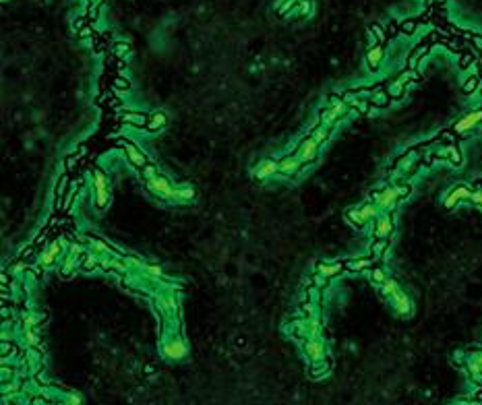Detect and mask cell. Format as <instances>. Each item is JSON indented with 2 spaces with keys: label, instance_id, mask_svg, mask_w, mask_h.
Segmentation results:
<instances>
[{
  "label": "cell",
  "instance_id": "cell-1",
  "mask_svg": "<svg viewBox=\"0 0 482 405\" xmlns=\"http://www.w3.org/2000/svg\"><path fill=\"white\" fill-rule=\"evenodd\" d=\"M379 289H381V296L385 300H389V304L393 306L395 314H399V316H410L412 314V302L404 294V289L399 287V283L395 281V279L387 277V279H385V283L379 285Z\"/></svg>",
  "mask_w": 482,
  "mask_h": 405
},
{
  "label": "cell",
  "instance_id": "cell-2",
  "mask_svg": "<svg viewBox=\"0 0 482 405\" xmlns=\"http://www.w3.org/2000/svg\"><path fill=\"white\" fill-rule=\"evenodd\" d=\"M160 352L168 362H182L188 356V345L182 335H178L176 331H166L160 343Z\"/></svg>",
  "mask_w": 482,
  "mask_h": 405
},
{
  "label": "cell",
  "instance_id": "cell-3",
  "mask_svg": "<svg viewBox=\"0 0 482 405\" xmlns=\"http://www.w3.org/2000/svg\"><path fill=\"white\" fill-rule=\"evenodd\" d=\"M379 211L381 209L370 201V203H364L362 207H354V209H348L346 211V219L352 223L354 228H358V230H362L366 223H370V221H375L377 217H379Z\"/></svg>",
  "mask_w": 482,
  "mask_h": 405
},
{
  "label": "cell",
  "instance_id": "cell-4",
  "mask_svg": "<svg viewBox=\"0 0 482 405\" xmlns=\"http://www.w3.org/2000/svg\"><path fill=\"white\" fill-rule=\"evenodd\" d=\"M370 201H373L383 213H391L399 203V194L395 184L393 186H379L377 190L370 192Z\"/></svg>",
  "mask_w": 482,
  "mask_h": 405
},
{
  "label": "cell",
  "instance_id": "cell-5",
  "mask_svg": "<svg viewBox=\"0 0 482 405\" xmlns=\"http://www.w3.org/2000/svg\"><path fill=\"white\" fill-rule=\"evenodd\" d=\"M145 186H147V190H149L151 194H156V197H160V199L174 201V197H176V186L170 182V180H168L166 176H161V174H158V176H154V178L145 180Z\"/></svg>",
  "mask_w": 482,
  "mask_h": 405
},
{
  "label": "cell",
  "instance_id": "cell-6",
  "mask_svg": "<svg viewBox=\"0 0 482 405\" xmlns=\"http://www.w3.org/2000/svg\"><path fill=\"white\" fill-rule=\"evenodd\" d=\"M93 205L98 209H106L110 203V188H108V178L104 172L93 170Z\"/></svg>",
  "mask_w": 482,
  "mask_h": 405
},
{
  "label": "cell",
  "instance_id": "cell-7",
  "mask_svg": "<svg viewBox=\"0 0 482 405\" xmlns=\"http://www.w3.org/2000/svg\"><path fill=\"white\" fill-rule=\"evenodd\" d=\"M302 354L309 362H319V360H325L327 358V345L323 341L321 335L317 337H309V339H302Z\"/></svg>",
  "mask_w": 482,
  "mask_h": 405
},
{
  "label": "cell",
  "instance_id": "cell-8",
  "mask_svg": "<svg viewBox=\"0 0 482 405\" xmlns=\"http://www.w3.org/2000/svg\"><path fill=\"white\" fill-rule=\"evenodd\" d=\"M480 122H482V108L464 114L460 120H456V124H453L451 129H453V133L460 135V138H468V133H470L474 127H478Z\"/></svg>",
  "mask_w": 482,
  "mask_h": 405
},
{
  "label": "cell",
  "instance_id": "cell-9",
  "mask_svg": "<svg viewBox=\"0 0 482 405\" xmlns=\"http://www.w3.org/2000/svg\"><path fill=\"white\" fill-rule=\"evenodd\" d=\"M350 110V106L346 104V102H341V104H335V106H327V108H321V112H319V122L321 124H325V127H335V124L341 120V116L346 114V112Z\"/></svg>",
  "mask_w": 482,
  "mask_h": 405
},
{
  "label": "cell",
  "instance_id": "cell-10",
  "mask_svg": "<svg viewBox=\"0 0 482 405\" xmlns=\"http://www.w3.org/2000/svg\"><path fill=\"white\" fill-rule=\"evenodd\" d=\"M319 143L315 141L313 136H307V138H302L300 141V145H298V149H296V155H298V159L302 161V163H307V165H311L317 157H319Z\"/></svg>",
  "mask_w": 482,
  "mask_h": 405
},
{
  "label": "cell",
  "instance_id": "cell-11",
  "mask_svg": "<svg viewBox=\"0 0 482 405\" xmlns=\"http://www.w3.org/2000/svg\"><path fill=\"white\" fill-rule=\"evenodd\" d=\"M472 192H474V188H472L470 184H456V186H453V188L445 194L443 207H445V209H453L460 201L470 199V197H472Z\"/></svg>",
  "mask_w": 482,
  "mask_h": 405
},
{
  "label": "cell",
  "instance_id": "cell-12",
  "mask_svg": "<svg viewBox=\"0 0 482 405\" xmlns=\"http://www.w3.org/2000/svg\"><path fill=\"white\" fill-rule=\"evenodd\" d=\"M60 255H62V240H52L42 253H39V257H37V263L42 265V267H52L54 263H56L58 259H60Z\"/></svg>",
  "mask_w": 482,
  "mask_h": 405
},
{
  "label": "cell",
  "instance_id": "cell-13",
  "mask_svg": "<svg viewBox=\"0 0 482 405\" xmlns=\"http://www.w3.org/2000/svg\"><path fill=\"white\" fill-rule=\"evenodd\" d=\"M302 172V161L298 159L296 153H290V155H284L278 161V174L282 176H296Z\"/></svg>",
  "mask_w": 482,
  "mask_h": 405
},
{
  "label": "cell",
  "instance_id": "cell-14",
  "mask_svg": "<svg viewBox=\"0 0 482 405\" xmlns=\"http://www.w3.org/2000/svg\"><path fill=\"white\" fill-rule=\"evenodd\" d=\"M393 234V219L391 213H383L373 221V236L375 238H389Z\"/></svg>",
  "mask_w": 482,
  "mask_h": 405
},
{
  "label": "cell",
  "instance_id": "cell-15",
  "mask_svg": "<svg viewBox=\"0 0 482 405\" xmlns=\"http://www.w3.org/2000/svg\"><path fill=\"white\" fill-rule=\"evenodd\" d=\"M343 271H346V267H343L341 261H333V263L321 261V263H317V267H315V273H319L325 279H333V277L341 275Z\"/></svg>",
  "mask_w": 482,
  "mask_h": 405
},
{
  "label": "cell",
  "instance_id": "cell-16",
  "mask_svg": "<svg viewBox=\"0 0 482 405\" xmlns=\"http://www.w3.org/2000/svg\"><path fill=\"white\" fill-rule=\"evenodd\" d=\"M120 145L125 147V155H127V159H129L135 167H145V165L149 163L145 153H143L139 147H135L131 141H120Z\"/></svg>",
  "mask_w": 482,
  "mask_h": 405
},
{
  "label": "cell",
  "instance_id": "cell-17",
  "mask_svg": "<svg viewBox=\"0 0 482 405\" xmlns=\"http://www.w3.org/2000/svg\"><path fill=\"white\" fill-rule=\"evenodd\" d=\"M253 174H255L257 180H267V178H271L273 174H278V161L271 159V157L261 159V161L253 167Z\"/></svg>",
  "mask_w": 482,
  "mask_h": 405
},
{
  "label": "cell",
  "instance_id": "cell-18",
  "mask_svg": "<svg viewBox=\"0 0 482 405\" xmlns=\"http://www.w3.org/2000/svg\"><path fill=\"white\" fill-rule=\"evenodd\" d=\"M375 265L373 257H358V259H348L343 261V267L350 273H362V271H370V267Z\"/></svg>",
  "mask_w": 482,
  "mask_h": 405
},
{
  "label": "cell",
  "instance_id": "cell-19",
  "mask_svg": "<svg viewBox=\"0 0 482 405\" xmlns=\"http://www.w3.org/2000/svg\"><path fill=\"white\" fill-rule=\"evenodd\" d=\"M385 60V46L383 44H375V46H370L368 48V52H366V64H368V68L370 71H377V68L381 66V62Z\"/></svg>",
  "mask_w": 482,
  "mask_h": 405
},
{
  "label": "cell",
  "instance_id": "cell-20",
  "mask_svg": "<svg viewBox=\"0 0 482 405\" xmlns=\"http://www.w3.org/2000/svg\"><path fill=\"white\" fill-rule=\"evenodd\" d=\"M387 83H377L375 85V91L370 93V104L373 106H377V108H387L389 106V102H391V97H389V93H387Z\"/></svg>",
  "mask_w": 482,
  "mask_h": 405
},
{
  "label": "cell",
  "instance_id": "cell-21",
  "mask_svg": "<svg viewBox=\"0 0 482 405\" xmlns=\"http://www.w3.org/2000/svg\"><path fill=\"white\" fill-rule=\"evenodd\" d=\"M120 120L125 122V124H131V127L145 129V124H147L149 116H147V114H141V112H133V110H129V112H122V114H120Z\"/></svg>",
  "mask_w": 482,
  "mask_h": 405
},
{
  "label": "cell",
  "instance_id": "cell-22",
  "mask_svg": "<svg viewBox=\"0 0 482 405\" xmlns=\"http://www.w3.org/2000/svg\"><path fill=\"white\" fill-rule=\"evenodd\" d=\"M329 372H331V362H329L327 358L319 360V362H311V368H309L311 379H323V376H327Z\"/></svg>",
  "mask_w": 482,
  "mask_h": 405
},
{
  "label": "cell",
  "instance_id": "cell-23",
  "mask_svg": "<svg viewBox=\"0 0 482 405\" xmlns=\"http://www.w3.org/2000/svg\"><path fill=\"white\" fill-rule=\"evenodd\" d=\"M406 87H408V83H406L404 79H399V77H397V79L389 81L385 89H387V93H389L391 100H402L404 93H406Z\"/></svg>",
  "mask_w": 482,
  "mask_h": 405
},
{
  "label": "cell",
  "instance_id": "cell-24",
  "mask_svg": "<svg viewBox=\"0 0 482 405\" xmlns=\"http://www.w3.org/2000/svg\"><path fill=\"white\" fill-rule=\"evenodd\" d=\"M389 250V238H375L373 244H370V257L375 261L383 259V255Z\"/></svg>",
  "mask_w": 482,
  "mask_h": 405
},
{
  "label": "cell",
  "instance_id": "cell-25",
  "mask_svg": "<svg viewBox=\"0 0 482 405\" xmlns=\"http://www.w3.org/2000/svg\"><path fill=\"white\" fill-rule=\"evenodd\" d=\"M331 127H325V124H317V127H313L311 129V133H309V136H313L317 143L319 145H323V143H327V138H329V135H331Z\"/></svg>",
  "mask_w": 482,
  "mask_h": 405
},
{
  "label": "cell",
  "instance_id": "cell-26",
  "mask_svg": "<svg viewBox=\"0 0 482 405\" xmlns=\"http://www.w3.org/2000/svg\"><path fill=\"white\" fill-rule=\"evenodd\" d=\"M166 124H168V116L163 114V112H156V114H151V116H149V120H147V124H145V129L151 131V133H156V131H160L161 127H166Z\"/></svg>",
  "mask_w": 482,
  "mask_h": 405
},
{
  "label": "cell",
  "instance_id": "cell-27",
  "mask_svg": "<svg viewBox=\"0 0 482 405\" xmlns=\"http://www.w3.org/2000/svg\"><path fill=\"white\" fill-rule=\"evenodd\" d=\"M100 263H102V255L93 253V250H85L83 259H81V269H83V271H91V269L98 267Z\"/></svg>",
  "mask_w": 482,
  "mask_h": 405
},
{
  "label": "cell",
  "instance_id": "cell-28",
  "mask_svg": "<svg viewBox=\"0 0 482 405\" xmlns=\"http://www.w3.org/2000/svg\"><path fill=\"white\" fill-rule=\"evenodd\" d=\"M195 197H197V192H195V188H192V186H188V184L176 186V197H174L176 203H188V201H192Z\"/></svg>",
  "mask_w": 482,
  "mask_h": 405
},
{
  "label": "cell",
  "instance_id": "cell-29",
  "mask_svg": "<svg viewBox=\"0 0 482 405\" xmlns=\"http://www.w3.org/2000/svg\"><path fill=\"white\" fill-rule=\"evenodd\" d=\"M68 186H71V178H68V174H64L56 184V209H62V197L66 194Z\"/></svg>",
  "mask_w": 482,
  "mask_h": 405
},
{
  "label": "cell",
  "instance_id": "cell-30",
  "mask_svg": "<svg viewBox=\"0 0 482 405\" xmlns=\"http://www.w3.org/2000/svg\"><path fill=\"white\" fill-rule=\"evenodd\" d=\"M370 35H373L375 39H377V44H387V41H389V35H387V31H385V27H381L379 23H373V25H370Z\"/></svg>",
  "mask_w": 482,
  "mask_h": 405
},
{
  "label": "cell",
  "instance_id": "cell-31",
  "mask_svg": "<svg viewBox=\"0 0 482 405\" xmlns=\"http://www.w3.org/2000/svg\"><path fill=\"white\" fill-rule=\"evenodd\" d=\"M348 106L352 110H356L358 114H368V112L373 110V104H370V100H350Z\"/></svg>",
  "mask_w": 482,
  "mask_h": 405
},
{
  "label": "cell",
  "instance_id": "cell-32",
  "mask_svg": "<svg viewBox=\"0 0 482 405\" xmlns=\"http://www.w3.org/2000/svg\"><path fill=\"white\" fill-rule=\"evenodd\" d=\"M311 12V2L309 0H300V2L288 12V17H307Z\"/></svg>",
  "mask_w": 482,
  "mask_h": 405
},
{
  "label": "cell",
  "instance_id": "cell-33",
  "mask_svg": "<svg viewBox=\"0 0 482 405\" xmlns=\"http://www.w3.org/2000/svg\"><path fill=\"white\" fill-rule=\"evenodd\" d=\"M418 17L416 19H406V21H402L399 23V31H402L404 35H414L416 33V29H418Z\"/></svg>",
  "mask_w": 482,
  "mask_h": 405
},
{
  "label": "cell",
  "instance_id": "cell-34",
  "mask_svg": "<svg viewBox=\"0 0 482 405\" xmlns=\"http://www.w3.org/2000/svg\"><path fill=\"white\" fill-rule=\"evenodd\" d=\"M385 279H387L385 269L379 267V265H373V267H370V281H373L375 285H381V283H385Z\"/></svg>",
  "mask_w": 482,
  "mask_h": 405
},
{
  "label": "cell",
  "instance_id": "cell-35",
  "mask_svg": "<svg viewBox=\"0 0 482 405\" xmlns=\"http://www.w3.org/2000/svg\"><path fill=\"white\" fill-rule=\"evenodd\" d=\"M141 271H143V275H147L149 279H158V277H161V275H163L161 267H158V265H149V263H143Z\"/></svg>",
  "mask_w": 482,
  "mask_h": 405
},
{
  "label": "cell",
  "instance_id": "cell-36",
  "mask_svg": "<svg viewBox=\"0 0 482 405\" xmlns=\"http://www.w3.org/2000/svg\"><path fill=\"white\" fill-rule=\"evenodd\" d=\"M466 366H470V368H478V370H482V350L480 352H472V354H468V360H466ZM464 366V368H466Z\"/></svg>",
  "mask_w": 482,
  "mask_h": 405
},
{
  "label": "cell",
  "instance_id": "cell-37",
  "mask_svg": "<svg viewBox=\"0 0 482 405\" xmlns=\"http://www.w3.org/2000/svg\"><path fill=\"white\" fill-rule=\"evenodd\" d=\"M478 87H480V79H478L476 75H472V77H468V79L464 81V87H462V89H464L466 95H470V93H474Z\"/></svg>",
  "mask_w": 482,
  "mask_h": 405
},
{
  "label": "cell",
  "instance_id": "cell-38",
  "mask_svg": "<svg viewBox=\"0 0 482 405\" xmlns=\"http://www.w3.org/2000/svg\"><path fill=\"white\" fill-rule=\"evenodd\" d=\"M447 149H449V163L451 165H462V161H464V157H462V151L458 149V145H447Z\"/></svg>",
  "mask_w": 482,
  "mask_h": 405
},
{
  "label": "cell",
  "instance_id": "cell-39",
  "mask_svg": "<svg viewBox=\"0 0 482 405\" xmlns=\"http://www.w3.org/2000/svg\"><path fill=\"white\" fill-rule=\"evenodd\" d=\"M131 52V46L127 44V41H116V44L112 46V54L118 56V58H122V56H127Z\"/></svg>",
  "mask_w": 482,
  "mask_h": 405
},
{
  "label": "cell",
  "instance_id": "cell-40",
  "mask_svg": "<svg viewBox=\"0 0 482 405\" xmlns=\"http://www.w3.org/2000/svg\"><path fill=\"white\" fill-rule=\"evenodd\" d=\"M395 188H397V194H399V201H404V199H408L410 194H412V186L408 184V182H402V184H395Z\"/></svg>",
  "mask_w": 482,
  "mask_h": 405
},
{
  "label": "cell",
  "instance_id": "cell-41",
  "mask_svg": "<svg viewBox=\"0 0 482 405\" xmlns=\"http://www.w3.org/2000/svg\"><path fill=\"white\" fill-rule=\"evenodd\" d=\"M474 62V54H468V52H464L462 56H460V60H458V64H460V68H464V71H466V68L468 66H470Z\"/></svg>",
  "mask_w": 482,
  "mask_h": 405
},
{
  "label": "cell",
  "instance_id": "cell-42",
  "mask_svg": "<svg viewBox=\"0 0 482 405\" xmlns=\"http://www.w3.org/2000/svg\"><path fill=\"white\" fill-rule=\"evenodd\" d=\"M327 281H329V279H325V277H321L319 273H315V275L311 277V283H313L315 287H319V289H323V287L327 285Z\"/></svg>",
  "mask_w": 482,
  "mask_h": 405
},
{
  "label": "cell",
  "instance_id": "cell-43",
  "mask_svg": "<svg viewBox=\"0 0 482 405\" xmlns=\"http://www.w3.org/2000/svg\"><path fill=\"white\" fill-rule=\"evenodd\" d=\"M385 31H387L389 39H391V37H395L397 33H402V31H399V23H397V21H389V25L385 27Z\"/></svg>",
  "mask_w": 482,
  "mask_h": 405
},
{
  "label": "cell",
  "instance_id": "cell-44",
  "mask_svg": "<svg viewBox=\"0 0 482 405\" xmlns=\"http://www.w3.org/2000/svg\"><path fill=\"white\" fill-rule=\"evenodd\" d=\"M79 37H81V39H87V37H95V29H93V23L85 25L83 29L79 31Z\"/></svg>",
  "mask_w": 482,
  "mask_h": 405
},
{
  "label": "cell",
  "instance_id": "cell-45",
  "mask_svg": "<svg viewBox=\"0 0 482 405\" xmlns=\"http://www.w3.org/2000/svg\"><path fill=\"white\" fill-rule=\"evenodd\" d=\"M466 360H468V354L466 352H453V364H458V366H466Z\"/></svg>",
  "mask_w": 482,
  "mask_h": 405
},
{
  "label": "cell",
  "instance_id": "cell-46",
  "mask_svg": "<svg viewBox=\"0 0 482 405\" xmlns=\"http://www.w3.org/2000/svg\"><path fill=\"white\" fill-rule=\"evenodd\" d=\"M89 23H91V21L87 19V15H81V17H77V19H75L73 27H75V31H81V29H83L85 25H89Z\"/></svg>",
  "mask_w": 482,
  "mask_h": 405
},
{
  "label": "cell",
  "instance_id": "cell-47",
  "mask_svg": "<svg viewBox=\"0 0 482 405\" xmlns=\"http://www.w3.org/2000/svg\"><path fill=\"white\" fill-rule=\"evenodd\" d=\"M98 17H100V6L98 4H89V8H87V19L93 23V21H98Z\"/></svg>",
  "mask_w": 482,
  "mask_h": 405
},
{
  "label": "cell",
  "instance_id": "cell-48",
  "mask_svg": "<svg viewBox=\"0 0 482 405\" xmlns=\"http://www.w3.org/2000/svg\"><path fill=\"white\" fill-rule=\"evenodd\" d=\"M114 85H116V89H120V91H129V89H131V83H129L127 79H122V77H116V79H114Z\"/></svg>",
  "mask_w": 482,
  "mask_h": 405
},
{
  "label": "cell",
  "instance_id": "cell-49",
  "mask_svg": "<svg viewBox=\"0 0 482 405\" xmlns=\"http://www.w3.org/2000/svg\"><path fill=\"white\" fill-rule=\"evenodd\" d=\"M158 174H160V172H158V167H156V165H151V163L145 165V170H143V178H145V180L154 178V176H158Z\"/></svg>",
  "mask_w": 482,
  "mask_h": 405
},
{
  "label": "cell",
  "instance_id": "cell-50",
  "mask_svg": "<svg viewBox=\"0 0 482 405\" xmlns=\"http://www.w3.org/2000/svg\"><path fill=\"white\" fill-rule=\"evenodd\" d=\"M470 199H472V203L482 211V188H476V190L472 192V197H470Z\"/></svg>",
  "mask_w": 482,
  "mask_h": 405
},
{
  "label": "cell",
  "instance_id": "cell-51",
  "mask_svg": "<svg viewBox=\"0 0 482 405\" xmlns=\"http://www.w3.org/2000/svg\"><path fill=\"white\" fill-rule=\"evenodd\" d=\"M472 48L474 50H478V52H482V33H474V37H472Z\"/></svg>",
  "mask_w": 482,
  "mask_h": 405
},
{
  "label": "cell",
  "instance_id": "cell-52",
  "mask_svg": "<svg viewBox=\"0 0 482 405\" xmlns=\"http://www.w3.org/2000/svg\"><path fill=\"white\" fill-rule=\"evenodd\" d=\"M79 159H81V157L77 155V153H75V155H68V157H66V170H73L75 163H77Z\"/></svg>",
  "mask_w": 482,
  "mask_h": 405
},
{
  "label": "cell",
  "instance_id": "cell-53",
  "mask_svg": "<svg viewBox=\"0 0 482 405\" xmlns=\"http://www.w3.org/2000/svg\"><path fill=\"white\" fill-rule=\"evenodd\" d=\"M23 269H25V265H23V263H17V265H12V267H10V273H12V275H19Z\"/></svg>",
  "mask_w": 482,
  "mask_h": 405
},
{
  "label": "cell",
  "instance_id": "cell-54",
  "mask_svg": "<svg viewBox=\"0 0 482 405\" xmlns=\"http://www.w3.org/2000/svg\"><path fill=\"white\" fill-rule=\"evenodd\" d=\"M449 405H460V401H456V403H449Z\"/></svg>",
  "mask_w": 482,
  "mask_h": 405
},
{
  "label": "cell",
  "instance_id": "cell-55",
  "mask_svg": "<svg viewBox=\"0 0 482 405\" xmlns=\"http://www.w3.org/2000/svg\"><path fill=\"white\" fill-rule=\"evenodd\" d=\"M480 56H482V52H480Z\"/></svg>",
  "mask_w": 482,
  "mask_h": 405
}]
</instances>
